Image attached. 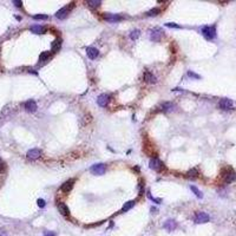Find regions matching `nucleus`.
Returning <instances> with one entry per match:
<instances>
[{
	"mask_svg": "<svg viewBox=\"0 0 236 236\" xmlns=\"http://www.w3.org/2000/svg\"><path fill=\"white\" fill-rule=\"evenodd\" d=\"M33 19H36V20H47L49 15H46V14H36V15H33Z\"/></svg>",
	"mask_w": 236,
	"mask_h": 236,
	"instance_id": "obj_26",
	"label": "nucleus"
},
{
	"mask_svg": "<svg viewBox=\"0 0 236 236\" xmlns=\"http://www.w3.org/2000/svg\"><path fill=\"white\" fill-rule=\"evenodd\" d=\"M90 170H91V172L95 174V175H104L105 171H106V167H105V164H103V163H98V164L92 165Z\"/></svg>",
	"mask_w": 236,
	"mask_h": 236,
	"instance_id": "obj_4",
	"label": "nucleus"
},
{
	"mask_svg": "<svg viewBox=\"0 0 236 236\" xmlns=\"http://www.w3.org/2000/svg\"><path fill=\"white\" fill-rule=\"evenodd\" d=\"M159 12H161L159 8H153V10H150V11L148 12V15H149V17H155V15H157Z\"/></svg>",
	"mask_w": 236,
	"mask_h": 236,
	"instance_id": "obj_28",
	"label": "nucleus"
},
{
	"mask_svg": "<svg viewBox=\"0 0 236 236\" xmlns=\"http://www.w3.org/2000/svg\"><path fill=\"white\" fill-rule=\"evenodd\" d=\"M37 203H38V206H39L40 208H44V207H45V201H44L42 198H39V200L37 201Z\"/></svg>",
	"mask_w": 236,
	"mask_h": 236,
	"instance_id": "obj_32",
	"label": "nucleus"
},
{
	"mask_svg": "<svg viewBox=\"0 0 236 236\" xmlns=\"http://www.w3.org/2000/svg\"><path fill=\"white\" fill-rule=\"evenodd\" d=\"M148 196H149V198H150L151 201H153V202H155V203H157V204H159V203L162 202V200H161V198H153V196L150 195V193H148Z\"/></svg>",
	"mask_w": 236,
	"mask_h": 236,
	"instance_id": "obj_29",
	"label": "nucleus"
},
{
	"mask_svg": "<svg viewBox=\"0 0 236 236\" xmlns=\"http://www.w3.org/2000/svg\"><path fill=\"white\" fill-rule=\"evenodd\" d=\"M26 156H27V158H30V159H38L42 156V151L39 149H31V150L27 151Z\"/></svg>",
	"mask_w": 236,
	"mask_h": 236,
	"instance_id": "obj_10",
	"label": "nucleus"
},
{
	"mask_svg": "<svg viewBox=\"0 0 236 236\" xmlns=\"http://www.w3.org/2000/svg\"><path fill=\"white\" fill-rule=\"evenodd\" d=\"M0 236H7V233H6L5 230H2V229H0Z\"/></svg>",
	"mask_w": 236,
	"mask_h": 236,
	"instance_id": "obj_35",
	"label": "nucleus"
},
{
	"mask_svg": "<svg viewBox=\"0 0 236 236\" xmlns=\"http://www.w3.org/2000/svg\"><path fill=\"white\" fill-rule=\"evenodd\" d=\"M165 26L167 27H175V28H181L180 25H177V24H175V23H167L165 24Z\"/></svg>",
	"mask_w": 236,
	"mask_h": 236,
	"instance_id": "obj_30",
	"label": "nucleus"
},
{
	"mask_svg": "<svg viewBox=\"0 0 236 236\" xmlns=\"http://www.w3.org/2000/svg\"><path fill=\"white\" fill-rule=\"evenodd\" d=\"M73 183H74V181H73V180L66 181L64 184H61V187H60V190H61L63 193H69V191H71V189L73 188Z\"/></svg>",
	"mask_w": 236,
	"mask_h": 236,
	"instance_id": "obj_12",
	"label": "nucleus"
},
{
	"mask_svg": "<svg viewBox=\"0 0 236 236\" xmlns=\"http://www.w3.org/2000/svg\"><path fill=\"white\" fill-rule=\"evenodd\" d=\"M144 80H145L146 83L155 84L156 82H157V78L153 76V73L149 72V71H146V72L144 73Z\"/></svg>",
	"mask_w": 236,
	"mask_h": 236,
	"instance_id": "obj_16",
	"label": "nucleus"
},
{
	"mask_svg": "<svg viewBox=\"0 0 236 236\" xmlns=\"http://www.w3.org/2000/svg\"><path fill=\"white\" fill-rule=\"evenodd\" d=\"M219 106H220V109H222V110H231V109H234V103H233L231 99L223 98V99L220 100Z\"/></svg>",
	"mask_w": 236,
	"mask_h": 236,
	"instance_id": "obj_3",
	"label": "nucleus"
},
{
	"mask_svg": "<svg viewBox=\"0 0 236 236\" xmlns=\"http://www.w3.org/2000/svg\"><path fill=\"white\" fill-rule=\"evenodd\" d=\"M86 5L92 7V8H96V7H99L102 5V1L100 0H89V1H86Z\"/></svg>",
	"mask_w": 236,
	"mask_h": 236,
	"instance_id": "obj_21",
	"label": "nucleus"
},
{
	"mask_svg": "<svg viewBox=\"0 0 236 236\" xmlns=\"http://www.w3.org/2000/svg\"><path fill=\"white\" fill-rule=\"evenodd\" d=\"M135 203H136L135 201H129V202H126L124 206H123V208H122V212H125V211L130 210V209L135 206Z\"/></svg>",
	"mask_w": 236,
	"mask_h": 236,
	"instance_id": "obj_22",
	"label": "nucleus"
},
{
	"mask_svg": "<svg viewBox=\"0 0 236 236\" xmlns=\"http://www.w3.org/2000/svg\"><path fill=\"white\" fill-rule=\"evenodd\" d=\"M197 175H198V171H197V169H191L190 171H188V174H187V177H189V178H195V177H197Z\"/></svg>",
	"mask_w": 236,
	"mask_h": 236,
	"instance_id": "obj_24",
	"label": "nucleus"
},
{
	"mask_svg": "<svg viewBox=\"0 0 236 236\" xmlns=\"http://www.w3.org/2000/svg\"><path fill=\"white\" fill-rule=\"evenodd\" d=\"M25 110L27 112H34L37 110V103L33 100V99H30L25 103Z\"/></svg>",
	"mask_w": 236,
	"mask_h": 236,
	"instance_id": "obj_11",
	"label": "nucleus"
},
{
	"mask_svg": "<svg viewBox=\"0 0 236 236\" xmlns=\"http://www.w3.org/2000/svg\"><path fill=\"white\" fill-rule=\"evenodd\" d=\"M223 178H224V182L225 183H231V182H234L236 180V174L234 170H228L227 172H224V175H223Z\"/></svg>",
	"mask_w": 236,
	"mask_h": 236,
	"instance_id": "obj_9",
	"label": "nucleus"
},
{
	"mask_svg": "<svg viewBox=\"0 0 236 236\" xmlns=\"http://www.w3.org/2000/svg\"><path fill=\"white\" fill-rule=\"evenodd\" d=\"M44 236H56V235H55V233H52V231H46V233L44 234Z\"/></svg>",
	"mask_w": 236,
	"mask_h": 236,
	"instance_id": "obj_34",
	"label": "nucleus"
},
{
	"mask_svg": "<svg viewBox=\"0 0 236 236\" xmlns=\"http://www.w3.org/2000/svg\"><path fill=\"white\" fill-rule=\"evenodd\" d=\"M176 227H177V223L175 222L174 220H168L167 222L163 224V228H164V229H167L168 231H172V230H175V229H176Z\"/></svg>",
	"mask_w": 236,
	"mask_h": 236,
	"instance_id": "obj_15",
	"label": "nucleus"
},
{
	"mask_svg": "<svg viewBox=\"0 0 236 236\" xmlns=\"http://www.w3.org/2000/svg\"><path fill=\"white\" fill-rule=\"evenodd\" d=\"M86 55L90 59H96L99 56V51L95 47H86Z\"/></svg>",
	"mask_w": 236,
	"mask_h": 236,
	"instance_id": "obj_13",
	"label": "nucleus"
},
{
	"mask_svg": "<svg viewBox=\"0 0 236 236\" xmlns=\"http://www.w3.org/2000/svg\"><path fill=\"white\" fill-rule=\"evenodd\" d=\"M72 7H73V2H71V4H70V6L68 5V6L63 7V8H60V10H59V11L56 13V17L58 18V19H65V18L68 17L70 10H71Z\"/></svg>",
	"mask_w": 236,
	"mask_h": 236,
	"instance_id": "obj_5",
	"label": "nucleus"
},
{
	"mask_svg": "<svg viewBox=\"0 0 236 236\" xmlns=\"http://www.w3.org/2000/svg\"><path fill=\"white\" fill-rule=\"evenodd\" d=\"M202 34L208 39V40H211L216 37V26L212 25V26H204L202 28Z\"/></svg>",
	"mask_w": 236,
	"mask_h": 236,
	"instance_id": "obj_1",
	"label": "nucleus"
},
{
	"mask_svg": "<svg viewBox=\"0 0 236 236\" xmlns=\"http://www.w3.org/2000/svg\"><path fill=\"white\" fill-rule=\"evenodd\" d=\"M58 209H59V212L61 215H64V216H69L70 215V209L65 203H59L58 204Z\"/></svg>",
	"mask_w": 236,
	"mask_h": 236,
	"instance_id": "obj_18",
	"label": "nucleus"
},
{
	"mask_svg": "<svg viewBox=\"0 0 236 236\" xmlns=\"http://www.w3.org/2000/svg\"><path fill=\"white\" fill-rule=\"evenodd\" d=\"M151 211H153V214H155V212H157V208H153H153H151Z\"/></svg>",
	"mask_w": 236,
	"mask_h": 236,
	"instance_id": "obj_36",
	"label": "nucleus"
},
{
	"mask_svg": "<svg viewBox=\"0 0 236 236\" xmlns=\"http://www.w3.org/2000/svg\"><path fill=\"white\" fill-rule=\"evenodd\" d=\"M150 33H151L150 37H151V40L153 42H159L161 38H162V36H163V31H162V28L159 27H155L153 30H151Z\"/></svg>",
	"mask_w": 236,
	"mask_h": 236,
	"instance_id": "obj_7",
	"label": "nucleus"
},
{
	"mask_svg": "<svg viewBox=\"0 0 236 236\" xmlns=\"http://www.w3.org/2000/svg\"><path fill=\"white\" fill-rule=\"evenodd\" d=\"M60 47H61V40H60V39H57V40H55L53 44H52L51 51H52V52H58V51L60 50Z\"/></svg>",
	"mask_w": 236,
	"mask_h": 236,
	"instance_id": "obj_20",
	"label": "nucleus"
},
{
	"mask_svg": "<svg viewBox=\"0 0 236 236\" xmlns=\"http://www.w3.org/2000/svg\"><path fill=\"white\" fill-rule=\"evenodd\" d=\"M13 4L17 6V7H21L23 6V1H18V0H14Z\"/></svg>",
	"mask_w": 236,
	"mask_h": 236,
	"instance_id": "obj_33",
	"label": "nucleus"
},
{
	"mask_svg": "<svg viewBox=\"0 0 236 236\" xmlns=\"http://www.w3.org/2000/svg\"><path fill=\"white\" fill-rule=\"evenodd\" d=\"M49 57H50V52H47V51L42 52V55L39 56V61H45V60H47Z\"/></svg>",
	"mask_w": 236,
	"mask_h": 236,
	"instance_id": "obj_27",
	"label": "nucleus"
},
{
	"mask_svg": "<svg viewBox=\"0 0 236 236\" xmlns=\"http://www.w3.org/2000/svg\"><path fill=\"white\" fill-rule=\"evenodd\" d=\"M210 220V216H209L207 212H203V211H198L195 214V222L201 224V223H207Z\"/></svg>",
	"mask_w": 236,
	"mask_h": 236,
	"instance_id": "obj_2",
	"label": "nucleus"
},
{
	"mask_svg": "<svg viewBox=\"0 0 236 236\" xmlns=\"http://www.w3.org/2000/svg\"><path fill=\"white\" fill-rule=\"evenodd\" d=\"M149 167H150V169H153V170L159 171V170H162V168L164 167V164H163V162H162V161H159L157 157H153V159H150Z\"/></svg>",
	"mask_w": 236,
	"mask_h": 236,
	"instance_id": "obj_6",
	"label": "nucleus"
},
{
	"mask_svg": "<svg viewBox=\"0 0 236 236\" xmlns=\"http://www.w3.org/2000/svg\"><path fill=\"white\" fill-rule=\"evenodd\" d=\"M188 76H189V77H191V78H196V79H200V78H201L198 74L194 73L193 71H189V72H188Z\"/></svg>",
	"mask_w": 236,
	"mask_h": 236,
	"instance_id": "obj_31",
	"label": "nucleus"
},
{
	"mask_svg": "<svg viewBox=\"0 0 236 236\" xmlns=\"http://www.w3.org/2000/svg\"><path fill=\"white\" fill-rule=\"evenodd\" d=\"M139 36H140V31H139V30H134V31L130 33V38H131V40H137Z\"/></svg>",
	"mask_w": 236,
	"mask_h": 236,
	"instance_id": "obj_23",
	"label": "nucleus"
},
{
	"mask_svg": "<svg viewBox=\"0 0 236 236\" xmlns=\"http://www.w3.org/2000/svg\"><path fill=\"white\" fill-rule=\"evenodd\" d=\"M161 109H162V111L169 112L174 109V104H172V103H170V102H164V103L161 105Z\"/></svg>",
	"mask_w": 236,
	"mask_h": 236,
	"instance_id": "obj_19",
	"label": "nucleus"
},
{
	"mask_svg": "<svg viewBox=\"0 0 236 236\" xmlns=\"http://www.w3.org/2000/svg\"><path fill=\"white\" fill-rule=\"evenodd\" d=\"M30 30H31V32H33L36 34H42V33H45V31H46V28L42 25H32Z\"/></svg>",
	"mask_w": 236,
	"mask_h": 236,
	"instance_id": "obj_17",
	"label": "nucleus"
},
{
	"mask_svg": "<svg viewBox=\"0 0 236 236\" xmlns=\"http://www.w3.org/2000/svg\"><path fill=\"white\" fill-rule=\"evenodd\" d=\"M190 189H191V191H193V193H194L198 198H202V197H203V194H202V193H201V191H200V190H198L195 185H191V187H190Z\"/></svg>",
	"mask_w": 236,
	"mask_h": 236,
	"instance_id": "obj_25",
	"label": "nucleus"
},
{
	"mask_svg": "<svg viewBox=\"0 0 236 236\" xmlns=\"http://www.w3.org/2000/svg\"><path fill=\"white\" fill-rule=\"evenodd\" d=\"M105 20L110 21V23H116V21H121L123 20V17L119 14H105Z\"/></svg>",
	"mask_w": 236,
	"mask_h": 236,
	"instance_id": "obj_14",
	"label": "nucleus"
},
{
	"mask_svg": "<svg viewBox=\"0 0 236 236\" xmlns=\"http://www.w3.org/2000/svg\"><path fill=\"white\" fill-rule=\"evenodd\" d=\"M97 103H98V105H99V106H102V108L108 106V105H109V103H110V96H109V95H106V93H102L100 96H98Z\"/></svg>",
	"mask_w": 236,
	"mask_h": 236,
	"instance_id": "obj_8",
	"label": "nucleus"
}]
</instances>
